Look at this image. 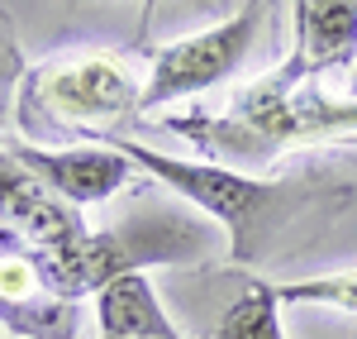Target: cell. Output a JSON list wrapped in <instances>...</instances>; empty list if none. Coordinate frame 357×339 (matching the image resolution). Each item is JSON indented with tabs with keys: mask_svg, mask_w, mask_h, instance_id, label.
<instances>
[{
	"mask_svg": "<svg viewBox=\"0 0 357 339\" xmlns=\"http://www.w3.org/2000/svg\"><path fill=\"white\" fill-rule=\"evenodd\" d=\"M124 158H134L138 172H153L162 187L200 205L210 220H220L229 234V258L248 268L272 249V239L305 210H338L348 205V187H314V182H257L248 172H234L224 163H191L158 148H143L134 139H110Z\"/></svg>",
	"mask_w": 357,
	"mask_h": 339,
	"instance_id": "1",
	"label": "cell"
},
{
	"mask_svg": "<svg viewBox=\"0 0 357 339\" xmlns=\"http://www.w3.org/2000/svg\"><path fill=\"white\" fill-rule=\"evenodd\" d=\"M205 249V234L186 229L176 220H158V225H129V229H105V234H86L67 249H33V263L43 273V282L62 301H82L96 296L110 277L124 273H143L148 263H176L186 254Z\"/></svg>",
	"mask_w": 357,
	"mask_h": 339,
	"instance_id": "2",
	"label": "cell"
},
{
	"mask_svg": "<svg viewBox=\"0 0 357 339\" xmlns=\"http://www.w3.org/2000/svg\"><path fill=\"white\" fill-rule=\"evenodd\" d=\"M262 20H267V0H248L234 20L158 48L153 67H148V82H143V96H138V110H158L172 101L200 96V91L220 86L224 77H234L252 53Z\"/></svg>",
	"mask_w": 357,
	"mask_h": 339,
	"instance_id": "3",
	"label": "cell"
},
{
	"mask_svg": "<svg viewBox=\"0 0 357 339\" xmlns=\"http://www.w3.org/2000/svg\"><path fill=\"white\" fill-rule=\"evenodd\" d=\"M138 96H143V86L134 82L124 57L86 53L29 72L20 86V110L33 106L53 124H110L119 115L138 110Z\"/></svg>",
	"mask_w": 357,
	"mask_h": 339,
	"instance_id": "4",
	"label": "cell"
},
{
	"mask_svg": "<svg viewBox=\"0 0 357 339\" xmlns=\"http://www.w3.org/2000/svg\"><path fill=\"white\" fill-rule=\"evenodd\" d=\"M0 229L24 239L29 249H67L91 234L82 210L33 177L10 148H0Z\"/></svg>",
	"mask_w": 357,
	"mask_h": 339,
	"instance_id": "5",
	"label": "cell"
},
{
	"mask_svg": "<svg viewBox=\"0 0 357 339\" xmlns=\"http://www.w3.org/2000/svg\"><path fill=\"white\" fill-rule=\"evenodd\" d=\"M357 62V0H296V43L276 77L291 86L314 82Z\"/></svg>",
	"mask_w": 357,
	"mask_h": 339,
	"instance_id": "6",
	"label": "cell"
},
{
	"mask_svg": "<svg viewBox=\"0 0 357 339\" xmlns=\"http://www.w3.org/2000/svg\"><path fill=\"white\" fill-rule=\"evenodd\" d=\"M10 153L24 163L33 177H43L62 201H72L77 210L91 201H110L129 177H134V158H124L119 148H29V143H10Z\"/></svg>",
	"mask_w": 357,
	"mask_h": 339,
	"instance_id": "7",
	"label": "cell"
},
{
	"mask_svg": "<svg viewBox=\"0 0 357 339\" xmlns=\"http://www.w3.org/2000/svg\"><path fill=\"white\" fill-rule=\"evenodd\" d=\"M96 320L110 339H181L162 311L158 291L148 282V273H124L96 291Z\"/></svg>",
	"mask_w": 357,
	"mask_h": 339,
	"instance_id": "8",
	"label": "cell"
},
{
	"mask_svg": "<svg viewBox=\"0 0 357 339\" xmlns=\"http://www.w3.org/2000/svg\"><path fill=\"white\" fill-rule=\"evenodd\" d=\"M215 339H286L281 330V291L272 282H248L220 315Z\"/></svg>",
	"mask_w": 357,
	"mask_h": 339,
	"instance_id": "9",
	"label": "cell"
},
{
	"mask_svg": "<svg viewBox=\"0 0 357 339\" xmlns=\"http://www.w3.org/2000/svg\"><path fill=\"white\" fill-rule=\"evenodd\" d=\"M276 291H281V306H333V311L357 315V268L319 273V277H296V282H281Z\"/></svg>",
	"mask_w": 357,
	"mask_h": 339,
	"instance_id": "10",
	"label": "cell"
},
{
	"mask_svg": "<svg viewBox=\"0 0 357 339\" xmlns=\"http://www.w3.org/2000/svg\"><path fill=\"white\" fill-rule=\"evenodd\" d=\"M343 101H357V62H353V72H348V96Z\"/></svg>",
	"mask_w": 357,
	"mask_h": 339,
	"instance_id": "11",
	"label": "cell"
},
{
	"mask_svg": "<svg viewBox=\"0 0 357 339\" xmlns=\"http://www.w3.org/2000/svg\"><path fill=\"white\" fill-rule=\"evenodd\" d=\"M5 115H10V101H5V77H0V129H5Z\"/></svg>",
	"mask_w": 357,
	"mask_h": 339,
	"instance_id": "12",
	"label": "cell"
},
{
	"mask_svg": "<svg viewBox=\"0 0 357 339\" xmlns=\"http://www.w3.org/2000/svg\"><path fill=\"white\" fill-rule=\"evenodd\" d=\"M0 339H15V335H0Z\"/></svg>",
	"mask_w": 357,
	"mask_h": 339,
	"instance_id": "13",
	"label": "cell"
},
{
	"mask_svg": "<svg viewBox=\"0 0 357 339\" xmlns=\"http://www.w3.org/2000/svg\"><path fill=\"white\" fill-rule=\"evenodd\" d=\"M105 339H110V335H105Z\"/></svg>",
	"mask_w": 357,
	"mask_h": 339,
	"instance_id": "14",
	"label": "cell"
}]
</instances>
